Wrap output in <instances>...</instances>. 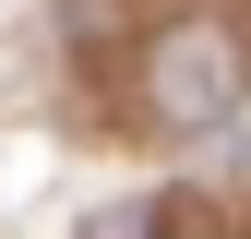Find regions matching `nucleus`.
Instances as JSON below:
<instances>
[{
    "instance_id": "f257e3e1",
    "label": "nucleus",
    "mask_w": 251,
    "mask_h": 239,
    "mask_svg": "<svg viewBox=\"0 0 251 239\" xmlns=\"http://www.w3.org/2000/svg\"><path fill=\"white\" fill-rule=\"evenodd\" d=\"M144 108L168 120V132H203V120L239 108V48L215 36V24H168L144 60Z\"/></svg>"
},
{
    "instance_id": "f03ea898",
    "label": "nucleus",
    "mask_w": 251,
    "mask_h": 239,
    "mask_svg": "<svg viewBox=\"0 0 251 239\" xmlns=\"http://www.w3.org/2000/svg\"><path fill=\"white\" fill-rule=\"evenodd\" d=\"M84 239H155V203H144V191H132V203H108V215L84 227Z\"/></svg>"
}]
</instances>
